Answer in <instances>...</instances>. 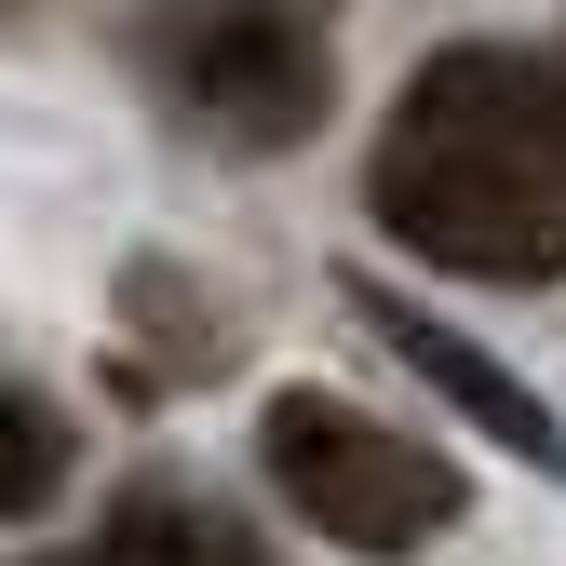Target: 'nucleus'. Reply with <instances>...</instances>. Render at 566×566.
I'll list each match as a JSON object with an SVG mask.
<instances>
[{
    "mask_svg": "<svg viewBox=\"0 0 566 566\" xmlns=\"http://www.w3.org/2000/svg\"><path fill=\"white\" fill-rule=\"evenodd\" d=\"M108 539H122V566H270V539H256V526H230L202 485H163V472L108 513Z\"/></svg>",
    "mask_w": 566,
    "mask_h": 566,
    "instance_id": "5",
    "label": "nucleus"
},
{
    "mask_svg": "<svg viewBox=\"0 0 566 566\" xmlns=\"http://www.w3.org/2000/svg\"><path fill=\"white\" fill-rule=\"evenodd\" d=\"M122 297H135V324H149L176 365H230V324H217V297H189V270H122Z\"/></svg>",
    "mask_w": 566,
    "mask_h": 566,
    "instance_id": "7",
    "label": "nucleus"
},
{
    "mask_svg": "<svg viewBox=\"0 0 566 566\" xmlns=\"http://www.w3.org/2000/svg\"><path fill=\"white\" fill-rule=\"evenodd\" d=\"M256 472L283 485V513H297L311 539L365 553V566L432 553V539L472 513V485H459L446 446H418V432H391V418L337 405V391H270V418H256Z\"/></svg>",
    "mask_w": 566,
    "mask_h": 566,
    "instance_id": "2",
    "label": "nucleus"
},
{
    "mask_svg": "<svg viewBox=\"0 0 566 566\" xmlns=\"http://www.w3.org/2000/svg\"><path fill=\"white\" fill-rule=\"evenodd\" d=\"M41 566H122V539H95V553H41Z\"/></svg>",
    "mask_w": 566,
    "mask_h": 566,
    "instance_id": "8",
    "label": "nucleus"
},
{
    "mask_svg": "<svg viewBox=\"0 0 566 566\" xmlns=\"http://www.w3.org/2000/svg\"><path fill=\"white\" fill-rule=\"evenodd\" d=\"M350 311H365V324H378V337H391L405 365H418V378H432V391L459 405V418H485V432H500L526 472H566V418H553V405H539V391L500 365V350H472L459 324H432L418 297H391V283H350Z\"/></svg>",
    "mask_w": 566,
    "mask_h": 566,
    "instance_id": "4",
    "label": "nucleus"
},
{
    "mask_svg": "<svg viewBox=\"0 0 566 566\" xmlns=\"http://www.w3.org/2000/svg\"><path fill=\"white\" fill-rule=\"evenodd\" d=\"M54 485H67V418H54V391L0 378V526H28Z\"/></svg>",
    "mask_w": 566,
    "mask_h": 566,
    "instance_id": "6",
    "label": "nucleus"
},
{
    "mask_svg": "<svg viewBox=\"0 0 566 566\" xmlns=\"http://www.w3.org/2000/svg\"><path fill=\"white\" fill-rule=\"evenodd\" d=\"M378 230L459 283H566V67L526 41H446L378 122Z\"/></svg>",
    "mask_w": 566,
    "mask_h": 566,
    "instance_id": "1",
    "label": "nucleus"
},
{
    "mask_svg": "<svg viewBox=\"0 0 566 566\" xmlns=\"http://www.w3.org/2000/svg\"><path fill=\"white\" fill-rule=\"evenodd\" d=\"M324 14L337 0H149V67L163 95L217 135V149H297L337 108V67H324Z\"/></svg>",
    "mask_w": 566,
    "mask_h": 566,
    "instance_id": "3",
    "label": "nucleus"
}]
</instances>
